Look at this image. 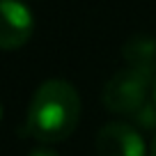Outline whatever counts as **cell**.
Returning <instances> with one entry per match:
<instances>
[{"mask_svg":"<svg viewBox=\"0 0 156 156\" xmlns=\"http://www.w3.org/2000/svg\"><path fill=\"white\" fill-rule=\"evenodd\" d=\"M80 119V97L69 80L48 78L32 94L25 126L28 133L39 142L67 140L78 126Z\"/></svg>","mask_w":156,"mask_h":156,"instance_id":"obj_1","label":"cell"},{"mask_svg":"<svg viewBox=\"0 0 156 156\" xmlns=\"http://www.w3.org/2000/svg\"><path fill=\"white\" fill-rule=\"evenodd\" d=\"M151 83L154 76L138 69H119L110 76V80L103 87V106L115 115H133L136 110H140L147 101H149Z\"/></svg>","mask_w":156,"mask_h":156,"instance_id":"obj_2","label":"cell"},{"mask_svg":"<svg viewBox=\"0 0 156 156\" xmlns=\"http://www.w3.org/2000/svg\"><path fill=\"white\" fill-rule=\"evenodd\" d=\"M34 16L21 0H0V51H16L28 44Z\"/></svg>","mask_w":156,"mask_h":156,"instance_id":"obj_3","label":"cell"},{"mask_svg":"<svg viewBox=\"0 0 156 156\" xmlns=\"http://www.w3.org/2000/svg\"><path fill=\"white\" fill-rule=\"evenodd\" d=\"M99 156H147L140 131L126 122H108L97 133Z\"/></svg>","mask_w":156,"mask_h":156,"instance_id":"obj_4","label":"cell"},{"mask_svg":"<svg viewBox=\"0 0 156 156\" xmlns=\"http://www.w3.org/2000/svg\"><path fill=\"white\" fill-rule=\"evenodd\" d=\"M122 55L131 69L156 76V39L149 34H133L124 41Z\"/></svg>","mask_w":156,"mask_h":156,"instance_id":"obj_5","label":"cell"},{"mask_svg":"<svg viewBox=\"0 0 156 156\" xmlns=\"http://www.w3.org/2000/svg\"><path fill=\"white\" fill-rule=\"evenodd\" d=\"M136 129H145V131H154L156 129V103L154 101H147L140 110H136L131 115Z\"/></svg>","mask_w":156,"mask_h":156,"instance_id":"obj_6","label":"cell"},{"mask_svg":"<svg viewBox=\"0 0 156 156\" xmlns=\"http://www.w3.org/2000/svg\"><path fill=\"white\" fill-rule=\"evenodd\" d=\"M28 156H60L55 149H48V147H37V149H32Z\"/></svg>","mask_w":156,"mask_h":156,"instance_id":"obj_7","label":"cell"},{"mask_svg":"<svg viewBox=\"0 0 156 156\" xmlns=\"http://www.w3.org/2000/svg\"><path fill=\"white\" fill-rule=\"evenodd\" d=\"M149 156H156V136H154V140H151V147H149Z\"/></svg>","mask_w":156,"mask_h":156,"instance_id":"obj_8","label":"cell"},{"mask_svg":"<svg viewBox=\"0 0 156 156\" xmlns=\"http://www.w3.org/2000/svg\"><path fill=\"white\" fill-rule=\"evenodd\" d=\"M151 99H154V103H156V76H154V83H151Z\"/></svg>","mask_w":156,"mask_h":156,"instance_id":"obj_9","label":"cell"},{"mask_svg":"<svg viewBox=\"0 0 156 156\" xmlns=\"http://www.w3.org/2000/svg\"><path fill=\"white\" fill-rule=\"evenodd\" d=\"M0 117H2V103H0Z\"/></svg>","mask_w":156,"mask_h":156,"instance_id":"obj_10","label":"cell"}]
</instances>
